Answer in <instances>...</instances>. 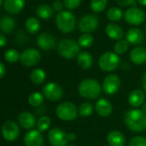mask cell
Segmentation results:
<instances>
[{"label": "cell", "instance_id": "obj_27", "mask_svg": "<svg viewBox=\"0 0 146 146\" xmlns=\"http://www.w3.org/2000/svg\"><path fill=\"white\" fill-rule=\"evenodd\" d=\"M46 72L40 69V68H36L35 70H33V71L31 72L30 75V79L31 81L36 84V85H40L41 84H43L46 80Z\"/></svg>", "mask_w": 146, "mask_h": 146}, {"label": "cell", "instance_id": "obj_3", "mask_svg": "<svg viewBox=\"0 0 146 146\" xmlns=\"http://www.w3.org/2000/svg\"><path fill=\"white\" fill-rule=\"evenodd\" d=\"M57 28L64 34L71 33L76 28V18L70 11H63L56 17Z\"/></svg>", "mask_w": 146, "mask_h": 146}, {"label": "cell", "instance_id": "obj_16", "mask_svg": "<svg viewBox=\"0 0 146 146\" xmlns=\"http://www.w3.org/2000/svg\"><path fill=\"white\" fill-rule=\"evenodd\" d=\"M144 33L137 28L130 29L125 34V40L131 45H138L144 41Z\"/></svg>", "mask_w": 146, "mask_h": 146}, {"label": "cell", "instance_id": "obj_50", "mask_svg": "<svg viewBox=\"0 0 146 146\" xmlns=\"http://www.w3.org/2000/svg\"><path fill=\"white\" fill-rule=\"evenodd\" d=\"M103 146H109V145H103Z\"/></svg>", "mask_w": 146, "mask_h": 146}, {"label": "cell", "instance_id": "obj_29", "mask_svg": "<svg viewBox=\"0 0 146 146\" xmlns=\"http://www.w3.org/2000/svg\"><path fill=\"white\" fill-rule=\"evenodd\" d=\"M44 95L40 92H34L29 96V103L32 107H39L44 102Z\"/></svg>", "mask_w": 146, "mask_h": 146}, {"label": "cell", "instance_id": "obj_42", "mask_svg": "<svg viewBox=\"0 0 146 146\" xmlns=\"http://www.w3.org/2000/svg\"><path fill=\"white\" fill-rule=\"evenodd\" d=\"M5 72H6V69L5 64L2 62H0V78H2L5 75Z\"/></svg>", "mask_w": 146, "mask_h": 146}, {"label": "cell", "instance_id": "obj_32", "mask_svg": "<svg viewBox=\"0 0 146 146\" xmlns=\"http://www.w3.org/2000/svg\"><path fill=\"white\" fill-rule=\"evenodd\" d=\"M107 17L110 21L116 22L122 18L123 13L120 9H119L117 7H112L108 10V11L107 13Z\"/></svg>", "mask_w": 146, "mask_h": 146}, {"label": "cell", "instance_id": "obj_35", "mask_svg": "<svg viewBox=\"0 0 146 146\" xmlns=\"http://www.w3.org/2000/svg\"><path fill=\"white\" fill-rule=\"evenodd\" d=\"M129 49V43L125 40H118L114 45V52L116 54H124Z\"/></svg>", "mask_w": 146, "mask_h": 146}, {"label": "cell", "instance_id": "obj_20", "mask_svg": "<svg viewBox=\"0 0 146 146\" xmlns=\"http://www.w3.org/2000/svg\"><path fill=\"white\" fill-rule=\"evenodd\" d=\"M144 101H145V95L143 91L141 90H134L129 94L128 102L131 107L135 108L142 107V105L144 103Z\"/></svg>", "mask_w": 146, "mask_h": 146}, {"label": "cell", "instance_id": "obj_22", "mask_svg": "<svg viewBox=\"0 0 146 146\" xmlns=\"http://www.w3.org/2000/svg\"><path fill=\"white\" fill-rule=\"evenodd\" d=\"M105 32L107 35L114 40H120L124 36V31L121 27L114 23H109L106 26Z\"/></svg>", "mask_w": 146, "mask_h": 146}, {"label": "cell", "instance_id": "obj_24", "mask_svg": "<svg viewBox=\"0 0 146 146\" xmlns=\"http://www.w3.org/2000/svg\"><path fill=\"white\" fill-rule=\"evenodd\" d=\"M78 64L83 70H89L93 65L92 55L88 52H81L77 57Z\"/></svg>", "mask_w": 146, "mask_h": 146}, {"label": "cell", "instance_id": "obj_11", "mask_svg": "<svg viewBox=\"0 0 146 146\" xmlns=\"http://www.w3.org/2000/svg\"><path fill=\"white\" fill-rule=\"evenodd\" d=\"M41 56L38 50L35 48H29L25 50L20 56V61L22 64L27 67H32L36 65L40 61Z\"/></svg>", "mask_w": 146, "mask_h": 146}, {"label": "cell", "instance_id": "obj_1", "mask_svg": "<svg viewBox=\"0 0 146 146\" xmlns=\"http://www.w3.org/2000/svg\"><path fill=\"white\" fill-rule=\"evenodd\" d=\"M125 125L133 132H143L146 130V113L141 109H129L124 115Z\"/></svg>", "mask_w": 146, "mask_h": 146}, {"label": "cell", "instance_id": "obj_38", "mask_svg": "<svg viewBox=\"0 0 146 146\" xmlns=\"http://www.w3.org/2000/svg\"><path fill=\"white\" fill-rule=\"evenodd\" d=\"M82 2V0H64V5L68 10H74L78 8Z\"/></svg>", "mask_w": 146, "mask_h": 146}, {"label": "cell", "instance_id": "obj_40", "mask_svg": "<svg viewBox=\"0 0 146 146\" xmlns=\"http://www.w3.org/2000/svg\"><path fill=\"white\" fill-rule=\"evenodd\" d=\"M63 4L64 3H62L60 0H55V1L53 2V4H52V9H53V11H58V13L61 12V11H63V6H64Z\"/></svg>", "mask_w": 146, "mask_h": 146}, {"label": "cell", "instance_id": "obj_21", "mask_svg": "<svg viewBox=\"0 0 146 146\" xmlns=\"http://www.w3.org/2000/svg\"><path fill=\"white\" fill-rule=\"evenodd\" d=\"M24 5L25 0H5L4 8L9 13L17 14L23 9Z\"/></svg>", "mask_w": 146, "mask_h": 146}, {"label": "cell", "instance_id": "obj_23", "mask_svg": "<svg viewBox=\"0 0 146 146\" xmlns=\"http://www.w3.org/2000/svg\"><path fill=\"white\" fill-rule=\"evenodd\" d=\"M19 124L25 129H32L36 125L35 117L29 112H23L18 116Z\"/></svg>", "mask_w": 146, "mask_h": 146}, {"label": "cell", "instance_id": "obj_2", "mask_svg": "<svg viewBox=\"0 0 146 146\" xmlns=\"http://www.w3.org/2000/svg\"><path fill=\"white\" fill-rule=\"evenodd\" d=\"M102 86L96 79L87 78L83 80L78 85L79 95L88 100H94L100 96L102 93Z\"/></svg>", "mask_w": 146, "mask_h": 146}, {"label": "cell", "instance_id": "obj_26", "mask_svg": "<svg viewBox=\"0 0 146 146\" xmlns=\"http://www.w3.org/2000/svg\"><path fill=\"white\" fill-rule=\"evenodd\" d=\"M36 14L37 16L41 19H49L53 15V9L46 4H42L39 5L36 9Z\"/></svg>", "mask_w": 146, "mask_h": 146}, {"label": "cell", "instance_id": "obj_31", "mask_svg": "<svg viewBox=\"0 0 146 146\" xmlns=\"http://www.w3.org/2000/svg\"><path fill=\"white\" fill-rule=\"evenodd\" d=\"M93 110H94V108L92 104L86 102H83L80 105L78 108V113L81 117H88L93 113Z\"/></svg>", "mask_w": 146, "mask_h": 146}, {"label": "cell", "instance_id": "obj_15", "mask_svg": "<svg viewBox=\"0 0 146 146\" xmlns=\"http://www.w3.org/2000/svg\"><path fill=\"white\" fill-rule=\"evenodd\" d=\"M36 43H37V46L40 49H42L44 51H48V50H52L55 47L56 40H55L54 36H52V35H50L48 33H42L37 37Z\"/></svg>", "mask_w": 146, "mask_h": 146}, {"label": "cell", "instance_id": "obj_41", "mask_svg": "<svg viewBox=\"0 0 146 146\" xmlns=\"http://www.w3.org/2000/svg\"><path fill=\"white\" fill-rule=\"evenodd\" d=\"M7 44V39L4 34L0 33V47H3Z\"/></svg>", "mask_w": 146, "mask_h": 146}, {"label": "cell", "instance_id": "obj_17", "mask_svg": "<svg viewBox=\"0 0 146 146\" xmlns=\"http://www.w3.org/2000/svg\"><path fill=\"white\" fill-rule=\"evenodd\" d=\"M95 109L97 114L102 117H108L113 113V106L111 102L104 98H101L96 102Z\"/></svg>", "mask_w": 146, "mask_h": 146}, {"label": "cell", "instance_id": "obj_45", "mask_svg": "<svg viewBox=\"0 0 146 146\" xmlns=\"http://www.w3.org/2000/svg\"><path fill=\"white\" fill-rule=\"evenodd\" d=\"M137 2L139 5H141L143 6H146V0H137Z\"/></svg>", "mask_w": 146, "mask_h": 146}, {"label": "cell", "instance_id": "obj_48", "mask_svg": "<svg viewBox=\"0 0 146 146\" xmlns=\"http://www.w3.org/2000/svg\"><path fill=\"white\" fill-rule=\"evenodd\" d=\"M68 146H75V145H73V144H70V145H68Z\"/></svg>", "mask_w": 146, "mask_h": 146}, {"label": "cell", "instance_id": "obj_7", "mask_svg": "<svg viewBox=\"0 0 146 146\" xmlns=\"http://www.w3.org/2000/svg\"><path fill=\"white\" fill-rule=\"evenodd\" d=\"M47 137L49 143L52 146H66L69 143L67 133H65L64 131L58 127L50 130Z\"/></svg>", "mask_w": 146, "mask_h": 146}, {"label": "cell", "instance_id": "obj_19", "mask_svg": "<svg viewBox=\"0 0 146 146\" xmlns=\"http://www.w3.org/2000/svg\"><path fill=\"white\" fill-rule=\"evenodd\" d=\"M130 59L135 64H143L146 62V49L143 46L133 48L130 52Z\"/></svg>", "mask_w": 146, "mask_h": 146}, {"label": "cell", "instance_id": "obj_47", "mask_svg": "<svg viewBox=\"0 0 146 146\" xmlns=\"http://www.w3.org/2000/svg\"><path fill=\"white\" fill-rule=\"evenodd\" d=\"M2 3H3V0H0V5H2Z\"/></svg>", "mask_w": 146, "mask_h": 146}, {"label": "cell", "instance_id": "obj_37", "mask_svg": "<svg viewBox=\"0 0 146 146\" xmlns=\"http://www.w3.org/2000/svg\"><path fill=\"white\" fill-rule=\"evenodd\" d=\"M128 146H146V137L136 136L130 140Z\"/></svg>", "mask_w": 146, "mask_h": 146}, {"label": "cell", "instance_id": "obj_46", "mask_svg": "<svg viewBox=\"0 0 146 146\" xmlns=\"http://www.w3.org/2000/svg\"><path fill=\"white\" fill-rule=\"evenodd\" d=\"M141 110L143 111L145 113H146V102H144L143 105H142V108H141Z\"/></svg>", "mask_w": 146, "mask_h": 146}, {"label": "cell", "instance_id": "obj_18", "mask_svg": "<svg viewBox=\"0 0 146 146\" xmlns=\"http://www.w3.org/2000/svg\"><path fill=\"white\" fill-rule=\"evenodd\" d=\"M107 141L109 146H125V137L121 131L113 130L108 132Z\"/></svg>", "mask_w": 146, "mask_h": 146}, {"label": "cell", "instance_id": "obj_36", "mask_svg": "<svg viewBox=\"0 0 146 146\" xmlns=\"http://www.w3.org/2000/svg\"><path fill=\"white\" fill-rule=\"evenodd\" d=\"M20 54L16 49H9L5 52V58L9 63H16L20 59Z\"/></svg>", "mask_w": 146, "mask_h": 146}, {"label": "cell", "instance_id": "obj_13", "mask_svg": "<svg viewBox=\"0 0 146 146\" xmlns=\"http://www.w3.org/2000/svg\"><path fill=\"white\" fill-rule=\"evenodd\" d=\"M19 133L20 129L18 125L12 120L6 121L2 126V136L7 141L12 142L17 140Z\"/></svg>", "mask_w": 146, "mask_h": 146}, {"label": "cell", "instance_id": "obj_10", "mask_svg": "<svg viewBox=\"0 0 146 146\" xmlns=\"http://www.w3.org/2000/svg\"><path fill=\"white\" fill-rule=\"evenodd\" d=\"M43 95L46 99L52 102H57L63 97L64 92L58 84L50 82L43 87Z\"/></svg>", "mask_w": 146, "mask_h": 146}, {"label": "cell", "instance_id": "obj_14", "mask_svg": "<svg viewBox=\"0 0 146 146\" xmlns=\"http://www.w3.org/2000/svg\"><path fill=\"white\" fill-rule=\"evenodd\" d=\"M24 143L26 146H43L44 138L41 132L35 129L29 131L24 136Z\"/></svg>", "mask_w": 146, "mask_h": 146}, {"label": "cell", "instance_id": "obj_44", "mask_svg": "<svg viewBox=\"0 0 146 146\" xmlns=\"http://www.w3.org/2000/svg\"><path fill=\"white\" fill-rule=\"evenodd\" d=\"M142 86H143V89L146 91V71L143 73V78H142Z\"/></svg>", "mask_w": 146, "mask_h": 146}, {"label": "cell", "instance_id": "obj_12", "mask_svg": "<svg viewBox=\"0 0 146 146\" xmlns=\"http://www.w3.org/2000/svg\"><path fill=\"white\" fill-rule=\"evenodd\" d=\"M120 87V79L117 75L110 74L107 76L102 82V90L107 95L115 94Z\"/></svg>", "mask_w": 146, "mask_h": 146}, {"label": "cell", "instance_id": "obj_33", "mask_svg": "<svg viewBox=\"0 0 146 146\" xmlns=\"http://www.w3.org/2000/svg\"><path fill=\"white\" fill-rule=\"evenodd\" d=\"M50 125H51V119L48 116H42V117H40L38 119L37 123H36L37 130L40 131V132L46 131L50 127Z\"/></svg>", "mask_w": 146, "mask_h": 146}, {"label": "cell", "instance_id": "obj_49", "mask_svg": "<svg viewBox=\"0 0 146 146\" xmlns=\"http://www.w3.org/2000/svg\"><path fill=\"white\" fill-rule=\"evenodd\" d=\"M145 32H146V25H145Z\"/></svg>", "mask_w": 146, "mask_h": 146}, {"label": "cell", "instance_id": "obj_9", "mask_svg": "<svg viewBox=\"0 0 146 146\" xmlns=\"http://www.w3.org/2000/svg\"><path fill=\"white\" fill-rule=\"evenodd\" d=\"M99 25L98 18L94 15H86L83 17L78 23V29L84 34H90L96 31Z\"/></svg>", "mask_w": 146, "mask_h": 146}, {"label": "cell", "instance_id": "obj_30", "mask_svg": "<svg viewBox=\"0 0 146 146\" xmlns=\"http://www.w3.org/2000/svg\"><path fill=\"white\" fill-rule=\"evenodd\" d=\"M94 42V38L90 34H84L82 35L78 40V43L79 46L84 47V48H88L90 46H92Z\"/></svg>", "mask_w": 146, "mask_h": 146}, {"label": "cell", "instance_id": "obj_28", "mask_svg": "<svg viewBox=\"0 0 146 146\" xmlns=\"http://www.w3.org/2000/svg\"><path fill=\"white\" fill-rule=\"evenodd\" d=\"M25 27H26V29L28 30V32L29 34L35 35V34H36L40 30V22H39V20L37 18H35V17H29L26 21Z\"/></svg>", "mask_w": 146, "mask_h": 146}, {"label": "cell", "instance_id": "obj_4", "mask_svg": "<svg viewBox=\"0 0 146 146\" xmlns=\"http://www.w3.org/2000/svg\"><path fill=\"white\" fill-rule=\"evenodd\" d=\"M58 52L61 57L67 59L74 58L81 52L78 43L70 39L61 40L58 45Z\"/></svg>", "mask_w": 146, "mask_h": 146}, {"label": "cell", "instance_id": "obj_8", "mask_svg": "<svg viewBox=\"0 0 146 146\" xmlns=\"http://www.w3.org/2000/svg\"><path fill=\"white\" fill-rule=\"evenodd\" d=\"M146 18L145 12L137 7H131L125 12V20L131 25H140Z\"/></svg>", "mask_w": 146, "mask_h": 146}, {"label": "cell", "instance_id": "obj_6", "mask_svg": "<svg viewBox=\"0 0 146 146\" xmlns=\"http://www.w3.org/2000/svg\"><path fill=\"white\" fill-rule=\"evenodd\" d=\"M120 63V58L115 52H106L101 55L98 60L99 67L103 71L111 72L115 70Z\"/></svg>", "mask_w": 146, "mask_h": 146}, {"label": "cell", "instance_id": "obj_5", "mask_svg": "<svg viewBox=\"0 0 146 146\" xmlns=\"http://www.w3.org/2000/svg\"><path fill=\"white\" fill-rule=\"evenodd\" d=\"M56 114L58 118L64 121H72L77 119L78 109L77 106L70 102L60 103L56 108Z\"/></svg>", "mask_w": 146, "mask_h": 146}, {"label": "cell", "instance_id": "obj_39", "mask_svg": "<svg viewBox=\"0 0 146 146\" xmlns=\"http://www.w3.org/2000/svg\"><path fill=\"white\" fill-rule=\"evenodd\" d=\"M116 2L118 3L119 5H120L122 7L136 5V0H116Z\"/></svg>", "mask_w": 146, "mask_h": 146}, {"label": "cell", "instance_id": "obj_34", "mask_svg": "<svg viewBox=\"0 0 146 146\" xmlns=\"http://www.w3.org/2000/svg\"><path fill=\"white\" fill-rule=\"evenodd\" d=\"M107 5H108V0H91L90 3L91 9L96 13H100L103 11L107 7Z\"/></svg>", "mask_w": 146, "mask_h": 146}, {"label": "cell", "instance_id": "obj_25", "mask_svg": "<svg viewBox=\"0 0 146 146\" xmlns=\"http://www.w3.org/2000/svg\"><path fill=\"white\" fill-rule=\"evenodd\" d=\"M16 26V22L11 17H4L0 19V29L5 34H10L13 31Z\"/></svg>", "mask_w": 146, "mask_h": 146}, {"label": "cell", "instance_id": "obj_43", "mask_svg": "<svg viewBox=\"0 0 146 146\" xmlns=\"http://www.w3.org/2000/svg\"><path fill=\"white\" fill-rule=\"evenodd\" d=\"M67 136H68L69 141H75L77 139V135L75 133H73V132L67 133Z\"/></svg>", "mask_w": 146, "mask_h": 146}]
</instances>
